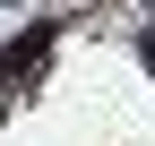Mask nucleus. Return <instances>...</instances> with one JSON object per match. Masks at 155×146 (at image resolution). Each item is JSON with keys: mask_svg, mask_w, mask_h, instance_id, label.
Listing matches in <instances>:
<instances>
[{"mask_svg": "<svg viewBox=\"0 0 155 146\" xmlns=\"http://www.w3.org/2000/svg\"><path fill=\"white\" fill-rule=\"evenodd\" d=\"M147 60H155V43H147Z\"/></svg>", "mask_w": 155, "mask_h": 146, "instance_id": "f257e3e1", "label": "nucleus"}]
</instances>
